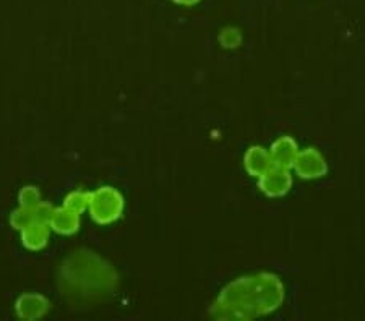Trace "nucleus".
Instances as JSON below:
<instances>
[{
  "mask_svg": "<svg viewBox=\"0 0 365 321\" xmlns=\"http://www.w3.org/2000/svg\"><path fill=\"white\" fill-rule=\"evenodd\" d=\"M284 300V285L272 273L252 274L226 285L211 305L215 320H253L274 312Z\"/></svg>",
  "mask_w": 365,
  "mask_h": 321,
  "instance_id": "nucleus-1",
  "label": "nucleus"
},
{
  "mask_svg": "<svg viewBox=\"0 0 365 321\" xmlns=\"http://www.w3.org/2000/svg\"><path fill=\"white\" fill-rule=\"evenodd\" d=\"M123 206H125V203H123L120 191L114 189V186L106 185L91 191L88 211H90L94 223L108 226L115 223L120 218Z\"/></svg>",
  "mask_w": 365,
  "mask_h": 321,
  "instance_id": "nucleus-2",
  "label": "nucleus"
},
{
  "mask_svg": "<svg viewBox=\"0 0 365 321\" xmlns=\"http://www.w3.org/2000/svg\"><path fill=\"white\" fill-rule=\"evenodd\" d=\"M294 171L305 180L310 179H320L328 172V164L325 157L322 156L320 151L314 148H307L299 151V156L296 162H294Z\"/></svg>",
  "mask_w": 365,
  "mask_h": 321,
  "instance_id": "nucleus-3",
  "label": "nucleus"
},
{
  "mask_svg": "<svg viewBox=\"0 0 365 321\" xmlns=\"http://www.w3.org/2000/svg\"><path fill=\"white\" fill-rule=\"evenodd\" d=\"M51 310V302L47 297L38 292H26L21 294L15 302V313L20 320H41Z\"/></svg>",
  "mask_w": 365,
  "mask_h": 321,
  "instance_id": "nucleus-4",
  "label": "nucleus"
},
{
  "mask_svg": "<svg viewBox=\"0 0 365 321\" xmlns=\"http://www.w3.org/2000/svg\"><path fill=\"white\" fill-rule=\"evenodd\" d=\"M258 186L267 196L278 198L284 196L292 186V177L289 169L273 166L268 172H264L260 180H258Z\"/></svg>",
  "mask_w": 365,
  "mask_h": 321,
  "instance_id": "nucleus-5",
  "label": "nucleus"
},
{
  "mask_svg": "<svg viewBox=\"0 0 365 321\" xmlns=\"http://www.w3.org/2000/svg\"><path fill=\"white\" fill-rule=\"evenodd\" d=\"M269 154H272L274 166L289 169L291 171L294 167V162H296L299 156V146L294 138L281 137L272 144V148H269Z\"/></svg>",
  "mask_w": 365,
  "mask_h": 321,
  "instance_id": "nucleus-6",
  "label": "nucleus"
},
{
  "mask_svg": "<svg viewBox=\"0 0 365 321\" xmlns=\"http://www.w3.org/2000/svg\"><path fill=\"white\" fill-rule=\"evenodd\" d=\"M244 166L250 175L260 179L262 175L264 172H268L274 164L272 154H269V149H264L263 146H252V148L247 149L245 153Z\"/></svg>",
  "mask_w": 365,
  "mask_h": 321,
  "instance_id": "nucleus-7",
  "label": "nucleus"
},
{
  "mask_svg": "<svg viewBox=\"0 0 365 321\" xmlns=\"http://www.w3.org/2000/svg\"><path fill=\"white\" fill-rule=\"evenodd\" d=\"M51 231L61 236H73L80 229V214L68 211L66 208H56L52 219L49 223Z\"/></svg>",
  "mask_w": 365,
  "mask_h": 321,
  "instance_id": "nucleus-8",
  "label": "nucleus"
},
{
  "mask_svg": "<svg viewBox=\"0 0 365 321\" xmlns=\"http://www.w3.org/2000/svg\"><path fill=\"white\" fill-rule=\"evenodd\" d=\"M20 233L23 247L31 250V252H38V250H43L47 242H49L51 227L46 224L34 223L31 226H28L26 229H23Z\"/></svg>",
  "mask_w": 365,
  "mask_h": 321,
  "instance_id": "nucleus-9",
  "label": "nucleus"
},
{
  "mask_svg": "<svg viewBox=\"0 0 365 321\" xmlns=\"http://www.w3.org/2000/svg\"><path fill=\"white\" fill-rule=\"evenodd\" d=\"M90 195L91 191H83V190H73L63 198L62 206L72 211L75 214H83L88 211V206H90Z\"/></svg>",
  "mask_w": 365,
  "mask_h": 321,
  "instance_id": "nucleus-10",
  "label": "nucleus"
},
{
  "mask_svg": "<svg viewBox=\"0 0 365 321\" xmlns=\"http://www.w3.org/2000/svg\"><path fill=\"white\" fill-rule=\"evenodd\" d=\"M34 223H36V221H34L33 209L19 206L15 209V211H11V214H10V226L19 232H21L23 229H26L28 226H31Z\"/></svg>",
  "mask_w": 365,
  "mask_h": 321,
  "instance_id": "nucleus-11",
  "label": "nucleus"
},
{
  "mask_svg": "<svg viewBox=\"0 0 365 321\" xmlns=\"http://www.w3.org/2000/svg\"><path fill=\"white\" fill-rule=\"evenodd\" d=\"M41 201L43 200H41V191L38 186L26 185L20 190V194H19L20 206L28 208V209H34Z\"/></svg>",
  "mask_w": 365,
  "mask_h": 321,
  "instance_id": "nucleus-12",
  "label": "nucleus"
},
{
  "mask_svg": "<svg viewBox=\"0 0 365 321\" xmlns=\"http://www.w3.org/2000/svg\"><path fill=\"white\" fill-rule=\"evenodd\" d=\"M220 43L222 48L226 49L239 48V46L242 44V33H240L237 28H232V26L225 28L220 33Z\"/></svg>",
  "mask_w": 365,
  "mask_h": 321,
  "instance_id": "nucleus-13",
  "label": "nucleus"
},
{
  "mask_svg": "<svg viewBox=\"0 0 365 321\" xmlns=\"http://www.w3.org/2000/svg\"><path fill=\"white\" fill-rule=\"evenodd\" d=\"M56 208L52 206L51 203H46V201H41L36 208L33 209V214H34V221L39 224H46L49 226L51 219H52V214H54Z\"/></svg>",
  "mask_w": 365,
  "mask_h": 321,
  "instance_id": "nucleus-14",
  "label": "nucleus"
},
{
  "mask_svg": "<svg viewBox=\"0 0 365 321\" xmlns=\"http://www.w3.org/2000/svg\"><path fill=\"white\" fill-rule=\"evenodd\" d=\"M174 2L179 4V5H185V7H190V5L198 4L200 0H174Z\"/></svg>",
  "mask_w": 365,
  "mask_h": 321,
  "instance_id": "nucleus-15",
  "label": "nucleus"
}]
</instances>
